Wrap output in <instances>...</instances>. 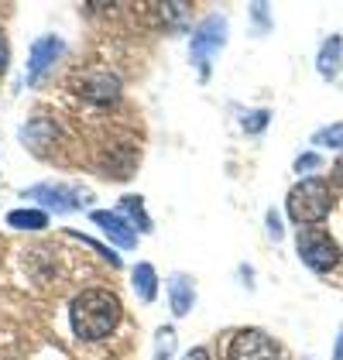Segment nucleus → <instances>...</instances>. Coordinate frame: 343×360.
Segmentation results:
<instances>
[{
    "instance_id": "obj_1",
    "label": "nucleus",
    "mask_w": 343,
    "mask_h": 360,
    "mask_svg": "<svg viewBox=\"0 0 343 360\" xmlns=\"http://www.w3.org/2000/svg\"><path fill=\"white\" fill-rule=\"evenodd\" d=\"M124 316V305L110 288H86L69 305V323L79 340H107Z\"/></svg>"
},
{
    "instance_id": "obj_2",
    "label": "nucleus",
    "mask_w": 343,
    "mask_h": 360,
    "mask_svg": "<svg viewBox=\"0 0 343 360\" xmlns=\"http://www.w3.org/2000/svg\"><path fill=\"white\" fill-rule=\"evenodd\" d=\"M285 210L292 223L299 226H316L330 217L333 210V189L326 179H302L299 186H292V193L285 199Z\"/></svg>"
},
{
    "instance_id": "obj_3",
    "label": "nucleus",
    "mask_w": 343,
    "mask_h": 360,
    "mask_svg": "<svg viewBox=\"0 0 343 360\" xmlns=\"http://www.w3.org/2000/svg\"><path fill=\"white\" fill-rule=\"evenodd\" d=\"M295 250H299L302 264L313 268V271H319V275H326V271H333V268L340 264V244H337L323 226H306V230H299Z\"/></svg>"
},
{
    "instance_id": "obj_4",
    "label": "nucleus",
    "mask_w": 343,
    "mask_h": 360,
    "mask_svg": "<svg viewBox=\"0 0 343 360\" xmlns=\"http://www.w3.org/2000/svg\"><path fill=\"white\" fill-rule=\"evenodd\" d=\"M224 45H227V18H220V14L202 18L196 31H193V45H189V56H193L202 79L209 76V58L216 56Z\"/></svg>"
},
{
    "instance_id": "obj_5",
    "label": "nucleus",
    "mask_w": 343,
    "mask_h": 360,
    "mask_svg": "<svg viewBox=\"0 0 343 360\" xmlns=\"http://www.w3.org/2000/svg\"><path fill=\"white\" fill-rule=\"evenodd\" d=\"M25 199L38 202L41 213L45 210H52V213H76V210H83L86 193L79 186H65V182H41V186L25 189Z\"/></svg>"
},
{
    "instance_id": "obj_6",
    "label": "nucleus",
    "mask_w": 343,
    "mask_h": 360,
    "mask_svg": "<svg viewBox=\"0 0 343 360\" xmlns=\"http://www.w3.org/2000/svg\"><path fill=\"white\" fill-rule=\"evenodd\" d=\"M227 360H282V350L264 330L247 326V330H237L230 336Z\"/></svg>"
},
{
    "instance_id": "obj_7",
    "label": "nucleus",
    "mask_w": 343,
    "mask_h": 360,
    "mask_svg": "<svg viewBox=\"0 0 343 360\" xmlns=\"http://www.w3.org/2000/svg\"><path fill=\"white\" fill-rule=\"evenodd\" d=\"M89 220L110 237V244H117V248H124V250L138 248V230L124 220L120 213H110V210H93V213H89Z\"/></svg>"
},
{
    "instance_id": "obj_8",
    "label": "nucleus",
    "mask_w": 343,
    "mask_h": 360,
    "mask_svg": "<svg viewBox=\"0 0 343 360\" xmlns=\"http://www.w3.org/2000/svg\"><path fill=\"white\" fill-rule=\"evenodd\" d=\"M117 93H120V79L103 69H89L79 76V96L93 100V103H110L117 100Z\"/></svg>"
},
{
    "instance_id": "obj_9",
    "label": "nucleus",
    "mask_w": 343,
    "mask_h": 360,
    "mask_svg": "<svg viewBox=\"0 0 343 360\" xmlns=\"http://www.w3.org/2000/svg\"><path fill=\"white\" fill-rule=\"evenodd\" d=\"M62 38L56 34H45V38H38L34 45H31V56H28V83H38L45 72H48V65L62 56Z\"/></svg>"
},
{
    "instance_id": "obj_10",
    "label": "nucleus",
    "mask_w": 343,
    "mask_h": 360,
    "mask_svg": "<svg viewBox=\"0 0 343 360\" xmlns=\"http://www.w3.org/2000/svg\"><path fill=\"white\" fill-rule=\"evenodd\" d=\"M169 302H172V316L175 319L189 316V309L196 302V288H193V278L186 275V271H175L169 278Z\"/></svg>"
},
{
    "instance_id": "obj_11",
    "label": "nucleus",
    "mask_w": 343,
    "mask_h": 360,
    "mask_svg": "<svg viewBox=\"0 0 343 360\" xmlns=\"http://www.w3.org/2000/svg\"><path fill=\"white\" fill-rule=\"evenodd\" d=\"M340 65H343V38L340 34H330L316 56V69L323 79H337L340 76Z\"/></svg>"
},
{
    "instance_id": "obj_12",
    "label": "nucleus",
    "mask_w": 343,
    "mask_h": 360,
    "mask_svg": "<svg viewBox=\"0 0 343 360\" xmlns=\"http://www.w3.org/2000/svg\"><path fill=\"white\" fill-rule=\"evenodd\" d=\"M131 285H134V295H138L144 305L155 302V295H158V271H155V264L138 261L134 271H131Z\"/></svg>"
},
{
    "instance_id": "obj_13",
    "label": "nucleus",
    "mask_w": 343,
    "mask_h": 360,
    "mask_svg": "<svg viewBox=\"0 0 343 360\" xmlns=\"http://www.w3.org/2000/svg\"><path fill=\"white\" fill-rule=\"evenodd\" d=\"M120 217L131 223L134 230H141V233H151V230H155L151 217L144 213V199L141 195H124V199H120Z\"/></svg>"
},
{
    "instance_id": "obj_14",
    "label": "nucleus",
    "mask_w": 343,
    "mask_h": 360,
    "mask_svg": "<svg viewBox=\"0 0 343 360\" xmlns=\"http://www.w3.org/2000/svg\"><path fill=\"white\" fill-rule=\"evenodd\" d=\"M7 226H14V230H45L48 226V213H41V210H11L7 213Z\"/></svg>"
},
{
    "instance_id": "obj_15",
    "label": "nucleus",
    "mask_w": 343,
    "mask_h": 360,
    "mask_svg": "<svg viewBox=\"0 0 343 360\" xmlns=\"http://www.w3.org/2000/svg\"><path fill=\"white\" fill-rule=\"evenodd\" d=\"M175 330L172 326H162V330L155 333V360H172V354H175Z\"/></svg>"
},
{
    "instance_id": "obj_16",
    "label": "nucleus",
    "mask_w": 343,
    "mask_h": 360,
    "mask_svg": "<svg viewBox=\"0 0 343 360\" xmlns=\"http://www.w3.org/2000/svg\"><path fill=\"white\" fill-rule=\"evenodd\" d=\"M313 144L319 148H343V124H330V127H323V131H316L313 134Z\"/></svg>"
},
{
    "instance_id": "obj_17",
    "label": "nucleus",
    "mask_w": 343,
    "mask_h": 360,
    "mask_svg": "<svg viewBox=\"0 0 343 360\" xmlns=\"http://www.w3.org/2000/svg\"><path fill=\"white\" fill-rule=\"evenodd\" d=\"M65 233H69L72 240H83L86 248H89V250H96V254H100L103 261H110L114 268H120V254H114V250H110V248H103V244H96L93 237H83V233H76V230H65Z\"/></svg>"
},
{
    "instance_id": "obj_18",
    "label": "nucleus",
    "mask_w": 343,
    "mask_h": 360,
    "mask_svg": "<svg viewBox=\"0 0 343 360\" xmlns=\"http://www.w3.org/2000/svg\"><path fill=\"white\" fill-rule=\"evenodd\" d=\"M268 120H271L268 110H251L244 117V131H247V134H261V131L268 127Z\"/></svg>"
},
{
    "instance_id": "obj_19",
    "label": "nucleus",
    "mask_w": 343,
    "mask_h": 360,
    "mask_svg": "<svg viewBox=\"0 0 343 360\" xmlns=\"http://www.w3.org/2000/svg\"><path fill=\"white\" fill-rule=\"evenodd\" d=\"M319 165H323V158L313 155V151H306V155L295 158V172H299V175H302V172H313V168H319Z\"/></svg>"
},
{
    "instance_id": "obj_20",
    "label": "nucleus",
    "mask_w": 343,
    "mask_h": 360,
    "mask_svg": "<svg viewBox=\"0 0 343 360\" xmlns=\"http://www.w3.org/2000/svg\"><path fill=\"white\" fill-rule=\"evenodd\" d=\"M268 233H271L275 240H282V220H278L275 210H268Z\"/></svg>"
},
{
    "instance_id": "obj_21",
    "label": "nucleus",
    "mask_w": 343,
    "mask_h": 360,
    "mask_svg": "<svg viewBox=\"0 0 343 360\" xmlns=\"http://www.w3.org/2000/svg\"><path fill=\"white\" fill-rule=\"evenodd\" d=\"M7 62H11V49H7V38L0 34V72L7 69Z\"/></svg>"
},
{
    "instance_id": "obj_22",
    "label": "nucleus",
    "mask_w": 343,
    "mask_h": 360,
    "mask_svg": "<svg viewBox=\"0 0 343 360\" xmlns=\"http://www.w3.org/2000/svg\"><path fill=\"white\" fill-rule=\"evenodd\" d=\"M186 360H213V357H209V350H206V347H193V350L186 354Z\"/></svg>"
},
{
    "instance_id": "obj_23",
    "label": "nucleus",
    "mask_w": 343,
    "mask_h": 360,
    "mask_svg": "<svg viewBox=\"0 0 343 360\" xmlns=\"http://www.w3.org/2000/svg\"><path fill=\"white\" fill-rule=\"evenodd\" d=\"M333 360H343V326L337 333V347H333Z\"/></svg>"
},
{
    "instance_id": "obj_24",
    "label": "nucleus",
    "mask_w": 343,
    "mask_h": 360,
    "mask_svg": "<svg viewBox=\"0 0 343 360\" xmlns=\"http://www.w3.org/2000/svg\"><path fill=\"white\" fill-rule=\"evenodd\" d=\"M333 172H337V179H340V182H343V158H340V162H337V165H333Z\"/></svg>"
}]
</instances>
